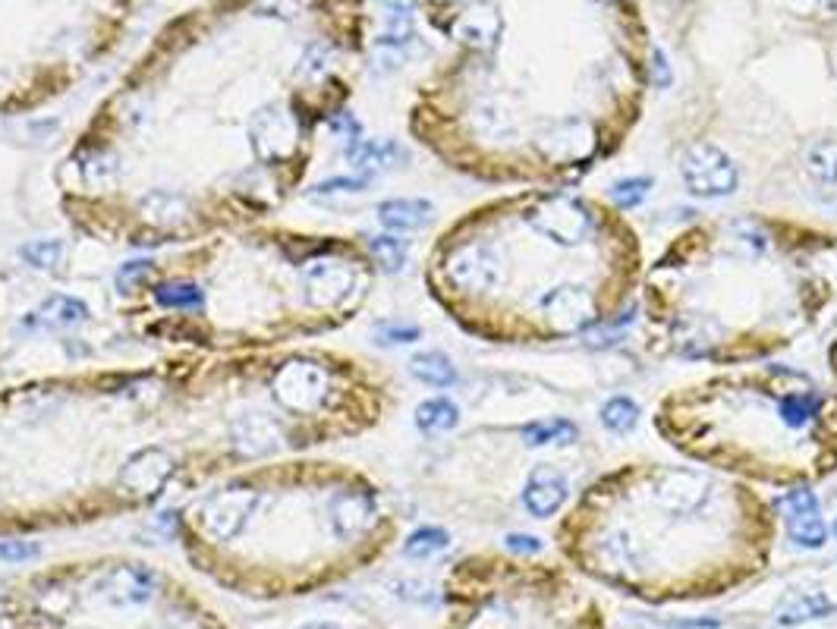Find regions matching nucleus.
Here are the masks:
<instances>
[{
	"instance_id": "nucleus-4",
	"label": "nucleus",
	"mask_w": 837,
	"mask_h": 629,
	"mask_svg": "<svg viewBox=\"0 0 837 629\" xmlns=\"http://www.w3.org/2000/svg\"><path fill=\"white\" fill-rule=\"evenodd\" d=\"M652 428L677 457L756 488L797 491L837 475V387L771 359L668 390Z\"/></svg>"
},
{
	"instance_id": "nucleus-24",
	"label": "nucleus",
	"mask_w": 837,
	"mask_h": 629,
	"mask_svg": "<svg viewBox=\"0 0 837 629\" xmlns=\"http://www.w3.org/2000/svg\"><path fill=\"white\" fill-rule=\"evenodd\" d=\"M825 365H828V381L837 387V331L831 334V340L825 346Z\"/></svg>"
},
{
	"instance_id": "nucleus-5",
	"label": "nucleus",
	"mask_w": 837,
	"mask_h": 629,
	"mask_svg": "<svg viewBox=\"0 0 837 629\" xmlns=\"http://www.w3.org/2000/svg\"><path fill=\"white\" fill-rule=\"evenodd\" d=\"M523 501H526V507L535 516H554L557 510L564 507V501H567V479L557 469H551V466L535 469L529 475V485H526Z\"/></svg>"
},
{
	"instance_id": "nucleus-15",
	"label": "nucleus",
	"mask_w": 837,
	"mask_h": 629,
	"mask_svg": "<svg viewBox=\"0 0 837 629\" xmlns=\"http://www.w3.org/2000/svg\"><path fill=\"white\" fill-rule=\"evenodd\" d=\"M19 255H23V262H29L38 271H54L63 258V243L60 240H32L19 249Z\"/></svg>"
},
{
	"instance_id": "nucleus-7",
	"label": "nucleus",
	"mask_w": 837,
	"mask_h": 629,
	"mask_svg": "<svg viewBox=\"0 0 837 629\" xmlns=\"http://www.w3.org/2000/svg\"><path fill=\"white\" fill-rule=\"evenodd\" d=\"M428 218H432V202L425 199H391L378 205V221L394 233L419 230Z\"/></svg>"
},
{
	"instance_id": "nucleus-28",
	"label": "nucleus",
	"mask_w": 837,
	"mask_h": 629,
	"mask_svg": "<svg viewBox=\"0 0 837 629\" xmlns=\"http://www.w3.org/2000/svg\"><path fill=\"white\" fill-rule=\"evenodd\" d=\"M592 4H614V0H592Z\"/></svg>"
},
{
	"instance_id": "nucleus-8",
	"label": "nucleus",
	"mask_w": 837,
	"mask_h": 629,
	"mask_svg": "<svg viewBox=\"0 0 837 629\" xmlns=\"http://www.w3.org/2000/svg\"><path fill=\"white\" fill-rule=\"evenodd\" d=\"M170 472V463L161 457V453H152V457H145L139 463H133L130 469L123 472V482L133 494H155Z\"/></svg>"
},
{
	"instance_id": "nucleus-14",
	"label": "nucleus",
	"mask_w": 837,
	"mask_h": 629,
	"mask_svg": "<svg viewBox=\"0 0 837 629\" xmlns=\"http://www.w3.org/2000/svg\"><path fill=\"white\" fill-rule=\"evenodd\" d=\"M447 541H450V538H447L444 529L425 526V529H416L410 538H406L403 554H406V557H416V560H425V557H435L438 551H444Z\"/></svg>"
},
{
	"instance_id": "nucleus-27",
	"label": "nucleus",
	"mask_w": 837,
	"mask_h": 629,
	"mask_svg": "<svg viewBox=\"0 0 837 629\" xmlns=\"http://www.w3.org/2000/svg\"><path fill=\"white\" fill-rule=\"evenodd\" d=\"M432 4H438V7H454V4H460V0H432Z\"/></svg>"
},
{
	"instance_id": "nucleus-1",
	"label": "nucleus",
	"mask_w": 837,
	"mask_h": 629,
	"mask_svg": "<svg viewBox=\"0 0 837 629\" xmlns=\"http://www.w3.org/2000/svg\"><path fill=\"white\" fill-rule=\"evenodd\" d=\"M646 246L624 208L576 186H520L450 224L428 287L460 328L498 346H557L624 315Z\"/></svg>"
},
{
	"instance_id": "nucleus-16",
	"label": "nucleus",
	"mask_w": 837,
	"mask_h": 629,
	"mask_svg": "<svg viewBox=\"0 0 837 629\" xmlns=\"http://www.w3.org/2000/svg\"><path fill=\"white\" fill-rule=\"evenodd\" d=\"M369 252L375 258V265H381L388 274L400 271L403 262H406V243L397 240V236H375V240L369 243Z\"/></svg>"
},
{
	"instance_id": "nucleus-12",
	"label": "nucleus",
	"mask_w": 837,
	"mask_h": 629,
	"mask_svg": "<svg viewBox=\"0 0 837 629\" xmlns=\"http://www.w3.org/2000/svg\"><path fill=\"white\" fill-rule=\"evenodd\" d=\"M825 523L819 510H809V513H787V538L797 541L800 548H822L825 545Z\"/></svg>"
},
{
	"instance_id": "nucleus-29",
	"label": "nucleus",
	"mask_w": 837,
	"mask_h": 629,
	"mask_svg": "<svg viewBox=\"0 0 837 629\" xmlns=\"http://www.w3.org/2000/svg\"><path fill=\"white\" fill-rule=\"evenodd\" d=\"M834 535H837V519H834Z\"/></svg>"
},
{
	"instance_id": "nucleus-21",
	"label": "nucleus",
	"mask_w": 837,
	"mask_h": 629,
	"mask_svg": "<svg viewBox=\"0 0 837 629\" xmlns=\"http://www.w3.org/2000/svg\"><path fill=\"white\" fill-rule=\"evenodd\" d=\"M381 337L388 343H413L419 337V328H413V324H384Z\"/></svg>"
},
{
	"instance_id": "nucleus-2",
	"label": "nucleus",
	"mask_w": 837,
	"mask_h": 629,
	"mask_svg": "<svg viewBox=\"0 0 837 629\" xmlns=\"http://www.w3.org/2000/svg\"><path fill=\"white\" fill-rule=\"evenodd\" d=\"M655 359L734 368L797 346L837 302V230L781 211H724L677 230L639 284Z\"/></svg>"
},
{
	"instance_id": "nucleus-11",
	"label": "nucleus",
	"mask_w": 837,
	"mask_h": 629,
	"mask_svg": "<svg viewBox=\"0 0 837 629\" xmlns=\"http://www.w3.org/2000/svg\"><path fill=\"white\" fill-rule=\"evenodd\" d=\"M831 611H834V604L825 595L812 592V595H800V598L787 601L778 611V623L781 626H800L806 620H819V617H825Z\"/></svg>"
},
{
	"instance_id": "nucleus-6",
	"label": "nucleus",
	"mask_w": 837,
	"mask_h": 629,
	"mask_svg": "<svg viewBox=\"0 0 837 629\" xmlns=\"http://www.w3.org/2000/svg\"><path fill=\"white\" fill-rule=\"evenodd\" d=\"M89 318V306L76 296H48L45 302L29 312L26 328H38V331H60V328H73V324H82Z\"/></svg>"
},
{
	"instance_id": "nucleus-20",
	"label": "nucleus",
	"mask_w": 837,
	"mask_h": 629,
	"mask_svg": "<svg viewBox=\"0 0 837 629\" xmlns=\"http://www.w3.org/2000/svg\"><path fill=\"white\" fill-rule=\"evenodd\" d=\"M148 274H152V262H130V265H123L117 271V284L123 290H130L133 284H139V280H145Z\"/></svg>"
},
{
	"instance_id": "nucleus-10",
	"label": "nucleus",
	"mask_w": 837,
	"mask_h": 629,
	"mask_svg": "<svg viewBox=\"0 0 837 629\" xmlns=\"http://www.w3.org/2000/svg\"><path fill=\"white\" fill-rule=\"evenodd\" d=\"M460 422V409L457 403H450L447 397H435V400H425L416 409V425L428 435H438V431H450Z\"/></svg>"
},
{
	"instance_id": "nucleus-13",
	"label": "nucleus",
	"mask_w": 837,
	"mask_h": 629,
	"mask_svg": "<svg viewBox=\"0 0 837 629\" xmlns=\"http://www.w3.org/2000/svg\"><path fill=\"white\" fill-rule=\"evenodd\" d=\"M636 419H639V406L630 397H611L602 406V425L608 431H614V435H627V431H633Z\"/></svg>"
},
{
	"instance_id": "nucleus-18",
	"label": "nucleus",
	"mask_w": 837,
	"mask_h": 629,
	"mask_svg": "<svg viewBox=\"0 0 837 629\" xmlns=\"http://www.w3.org/2000/svg\"><path fill=\"white\" fill-rule=\"evenodd\" d=\"M38 557V545L35 541H0V560L7 563H23Z\"/></svg>"
},
{
	"instance_id": "nucleus-19",
	"label": "nucleus",
	"mask_w": 837,
	"mask_h": 629,
	"mask_svg": "<svg viewBox=\"0 0 837 629\" xmlns=\"http://www.w3.org/2000/svg\"><path fill=\"white\" fill-rule=\"evenodd\" d=\"M331 133H334L340 142H350V145H353V142H359L362 129H359V123H356L353 114H334V117H331Z\"/></svg>"
},
{
	"instance_id": "nucleus-26",
	"label": "nucleus",
	"mask_w": 837,
	"mask_h": 629,
	"mask_svg": "<svg viewBox=\"0 0 837 629\" xmlns=\"http://www.w3.org/2000/svg\"><path fill=\"white\" fill-rule=\"evenodd\" d=\"M303 629H340V626H334V623H309Z\"/></svg>"
},
{
	"instance_id": "nucleus-17",
	"label": "nucleus",
	"mask_w": 837,
	"mask_h": 629,
	"mask_svg": "<svg viewBox=\"0 0 837 629\" xmlns=\"http://www.w3.org/2000/svg\"><path fill=\"white\" fill-rule=\"evenodd\" d=\"M155 296L167 309H196L205 302V293L196 284H164L155 290Z\"/></svg>"
},
{
	"instance_id": "nucleus-25",
	"label": "nucleus",
	"mask_w": 837,
	"mask_h": 629,
	"mask_svg": "<svg viewBox=\"0 0 837 629\" xmlns=\"http://www.w3.org/2000/svg\"><path fill=\"white\" fill-rule=\"evenodd\" d=\"M388 7H394L397 13H406V7H410V0H384Z\"/></svg>"
},
{
	"instance_id": "nucleus-9",
	"label": "nucleus",
	"mask_w": 837,
	"mask_h": 629,
	"mask_svg": "<svg viewBox=\"0 0 837 629\" xmlns=\"http://www.w3.org/2000/svg\"><path fill=\"white\" fill-rule=\"evenodd\" d=\"M410 372L413 378H419L428 387H450L457 381V368L444 353L438 350H428V353H416L410 359Z\"/></svg>"
},
{
	"instance_id": "nucleus-23",
	"label": "nucleus",
	"mask_w": 837,
	"mask_h": 629,
	"mask_svg": "<svg viewBox=\"0 0 837 629\" xmlns=\"http://www.w3.org/2000/svg\"><path fill=\"white\" fill-rule=\"evenodd\" d=\"M507 548H510V554H523V557H532L535 551H539V545H535V541L526 538V535H510L507 538Z\"/></svg>"
},
{
	"instance_id": "nucleus-22",
	"label": "nucleus",
	"mask_w": 837,
	"mask_h": 629,
	"mask_svg": "<svg viewBox=\"0 0 837 629\" xmlns=\"http://www.w3.org/2000/svg\"><path fill=\"white\" fill-rule=\"evenodd\" d=\"M362 186H366V180H347V177H334L328 183H321L312 195H334V192H359Z\"/></svg>"
},
{
	"instance_id": "nucleus-3",
	"label": "nucleus",
	"mask_w": 837,
	"mask_h": 629,
	"mask_svg": "<svg viewBox=\"0 0 837 629\" xmlns=\"http://www.w3.org/2000/svg\"><path fill=\"white\" fill-rule=\"evenodd\" d=\"M554 538L573 567L627 595H718L765 570L778 507L693 460H627L576 494Z\"/></svg>"
}]
</instances>
